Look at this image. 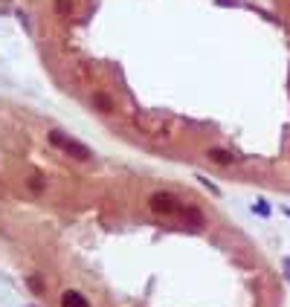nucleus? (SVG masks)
<instances>
[{"instance_id": "2", "label": "nucleus", "mask_w": 290, "mask_h": 307, "mask_svg": "<svg viewBox=\"0 0 290 307\" xmlns=\"http://www.w3.org/2000/svg\"><path fill=\"white\" fill-rule=\"evenodd\" d=\"M151 209H157V212H174L177 203H174V197L168 191H157V194H151Z\"/></svg>"}, {"instance_id": "1", "label": "nucleus", "mask_w": 290, "mask_h": 307, "mask_svg": "<svg viewBox=\"0 0 290 307\" xmlns=\"http://www.w3.org/2000/svg\"><path fill=\"white\" fill-rule=\"evenodd\" d=\"M50 142H53L58 151H64L67 157H72V160H90V148H87V145L76 142V139L58 134V131H50Z\"/></svg>"}, {"instance_id": "4", "label": "nucleus", "mask_w": 290, "mask_h": 307, "mask_svg": "<svg viewBox=\"0 0 290 307\" xmlns=\"http://www.w3.org/2000/svg\"><path fill=\"white\" fill-rule=\"evenodd\" d=\"M209 157H212L215 163H229V160H232V157H229L227 151H221V148H212V151H209Z\"/></svg>"}, {"instance_id": "3", "label": "nucleus", "mask_w": 290, "mask_h": 307, "mask_svg": "<svg viewBox=\"0 0 290 307\" xmlns=\"http://www.w3.org/2000/svg\"><path fill=\"white\" fill-rule=\"evenodd\" d=\"M61 307H87L82 293H64L61 296Z\"/></svg>"}]
</instances>
